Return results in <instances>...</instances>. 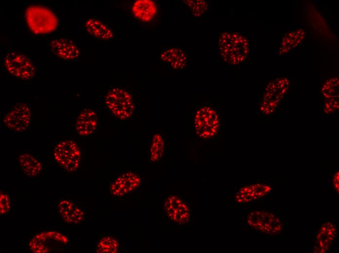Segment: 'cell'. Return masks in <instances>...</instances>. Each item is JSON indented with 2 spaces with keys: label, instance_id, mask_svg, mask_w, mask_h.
<instances>
[{
  "label": "cell",
  "instance_id": "30bf717a",
  "mask_svg": "<svg viewBox=\"0 0 339 253\" xmlns=\"http://www.w3.org/2000/svg\"><path fill=\"white\" fill-rule=\"evenodd\" d=\"M67 237L63 234L54 231H48L36 234L30 240L28 247L34 253H48L51 251V243H68Z\"/></svg>",
  "mask_w": 339,
  "mask_h": 253
},
{
  "label": "cell",
  "instance_id": "d6986e66",
  "mask_svg": "<svg viewBox=\"0 0 339 253\" xmlns=\"http://www.w3.org/2000/svg\"><path fill=\"white\" fill-rule=\"evenodd\" d=\"M85 27L89 34L96 38L109 40L113 37L112 30L99 19L92 18L87 19Z\"/></svg>",
  "mask_w": 339,
  "mask_h": 253
},
{
  "label": "cell",
  "instance_id": "44dd1931",
  "mask_svg": "<svg viewBox=\"0 0 339 253\" xmlns=\"http://www.w3.org/2000/svg\"><path fill=\"white\" fill-rule=\"evenodd\" d=\"M304 35V31L301 29L295 30L286 35L282 40L279 54H284L297 46L303 39Z\"/></svg>",
  "mask_w": 339,
  "mask_h": 253
},
{
  "label": "cell",
  "instance_id": "7402d4cb",
  "mask_svg": "<svg viewBox=\"0 0 339 253\" xmlns=\"http://www.w3.org/2000/svg\"><path fill=\"white\" fill-rule=\"evenodd\" d=\"M165 143L162 136L155 133L152 137L150 145V160L152 163L157 162L162 158L164 152Z\"/></svg>",
  "mask_w": 339,
  "mask_h": 253
},
{
  "label": "cell",
  "instance_id": "7c38bea8",
  "mask_svg": "<svg viewBox=\"0 0 339 253\" xmlns=\"http://www.w3.org/2000/svg\"><path fill=\"white\" fill-rule=\"evenodd\" d=\"M141 183L140 177L132 172L120 174L111 183L110 193L115 196H120L131 193L136 189Z\"/></svg>",
  "mask_w": 339,
  "mask_h": 253
},
{
  "label": "cell",
  "instance_id": "4fadbf2b",
  "mask_svg": "<svg viewBox=\"0 0 339 253\" xmlns=\"http://www.w3.org/2000/svg\"><path fill=\"white\" fill-rule=\"evenodd\" d=\"M62 219L69 224H80L84 217V212L81 207L68 198L59 200L56 205Z\"/></svg>",
  "mask_w": 339,
  "mask_h": 253
},
{
  "label": "cell",
  "instance_id": "5bb4252c",
  "mask_svg": "<svg viewBox=\"0 0 339 253\" xmlns=\"http://www.w3.org/2000/svg\"><path fill=\"white\" fill-rule=\"evenodd\" d=\"M50 48L55 55L66 60L75 59L80 54L79 50L75 43L67 38L53 40L50 43Z\"/></svg>",
  "mask_w": 339,
  "mask_h": 253
},
{
  "label": "cell",
  "instance_id": "7a4b0ae2",
  "mask_svg": "<svg viewBox=\"0 0 339 253\" xmlns=\"http://www.w3.org/2000/svg\"><path fill=\"white\" fill-rule=\"evenodd\" d=\"M105 104L111 114L120 120L130 119L133 114L132 96L127 89L120 86L111 88L106 95Z\"/></svg>",
  "mask_w": 339,
  "mask_h": 253
},
{
  "label": "cell",
  "instance_id": "ffe728a7",
  "mask_svg": "<svg viewBox=\"0 0 339 253\" xmlns=\"http://www.w3.org/2000/svg\"><path fill=\"white\" fill-rule=\"evenodd\" d=\"M18 163L23 173L30 177H35L41 172L43 165L39 160L30 153L21 154Z\"/></svg>",
  "mask_w": 339,
  "mask_h": 253
},
{
  "label": "cell",
  "instance_id": "2e32d148",
  "mask_svg": "<svg viewBox=\"0 0 339 253\" xmlns=\"http://www.w3.org/2000/svg\"><path fill=\"white\" fill-rule=\"evenodd\" d=\"M337 235V229L332 223L327 222L324 223L320 227V230L316 236L317 245L315 251L318 253H325L327 252L332 243L335 240Z\"/></svg>",
  "mask_w": 339,
  "mask_h": 253
},
{
  "label": "cell",
  "instance_id": "52a82bcc",
  "mask_svg": "<svg viewBox=\"0 0 339 253\" xmlns=\"http://www.w3.org/2000/svg\"><path fill=\"white\" fill-rule=\"evenodd\" d=\"M247 223L254 229L269 235H277L283 230L280 219L271 212L256 210L247 216Z\"/></svg>",
  "mask_w": 339,
  "mask_h": 253
},
{
  "label": "cell",
  "instance_id": "8fae6325",
  "mask_svg": "<svg viewBox=\"0 0 339 253\" xmlns=\"http://www.w3.org/2000/svg\"><path fill=\"white\" fill-rule=\"evenodd\" d=\"M99 127L98 114L94 109H82L75 123V129L80 137H87L95 133Z\"/></svg>",
  "mask_w": 339,
  "mask_h": 253
},
{
  "label": "cell",
  "instance_id": "e0dca14e",
  "mask_svg": "<svg viewBox=\"0 0 339 253\" xmlns=\"http://www.w3.org/2000/svg\"><path fill=\"white\" fill-rule=\"evenodd\" d=\"M160 57L162 61L169 64L174 70H183L187 66V54L180 47L166 49L162 53Z\"/></svg>",
  "mask_w": 339,
  "mask_h": 253
},
{
  "label": "cell",
  "instance_id": "4316f807",
  "mask_svg": "<svg viewBox=\"0 0 339 253\" xmlns=\"http://www.w3.org/2000/svg\"><path fill=\"white\" fill-rule=\"evenodd\" d=\"M339 172H337L334 176L332 183L334 189L336 190V192L339 193Z\"/></svg>",
  "mask_w": 339,
  "mask_h": 253
},
{
  "label": "cell",
  "instance_id": "9c48e42d",
  "mask_svg": "<svg viewBox=\"0 0 339 253\" xmlns=\"http://www.w3.org/2000/svg\"><path fill=\"white\" fill-rule=\"evenodd\" d=\"M164 208L167 216L178 224H185L189 221L190 211L187 204L176 195L166 198Z\"/></svg>",
  "mask_w": 339,
  "mask_h": 253
},
{
  "label": "cell",
  "instance_id": "d4e9b609",
  "mask_svg": "<svg viewBox=\"0 0 339 253\" xmlns=\"http://www.w3.org/2000/svg\"><path fill=\"white\" fill-rule=\"evenodd\" d=\"M336 78H331L329 79L326 83H325L323 88L322 92L324 93V96L330 98L331 99V97L335 96V93H337V89L339 85V80H337L335 84L334 82Z\"/></svg>",
  "mask_w": 339,
  "mask_h": 253
},
{
  "label": "cell",
  "instance_id": "5b68a950",
  "mask_svg": "<svg viewBox=\"0 0 339 253\" xmlns=\"http://www.w3.org/2000/svg\"><path fill=\"white\" fill-rule=\"evenodd\" d=\"M54 156L56 163L65 171L73 172L79 166L81 151L78 145L74 141L62 140L56 144Z\"/></svg>",
  "mask_w": 339,
  "mask_h": 253
},
{
  "label": "cell",
  "instance_id": "9a60e30c",
  "mask_svg": "<svg viewBox=\"0 0 339 253\" xmlns=\"http://www.w3.org/2000/svg\"><path fill=\"white\" fill-rule=\"evenodd\" d=\"M271 187L267 185L256 183L241 187L235 196V200L240 203L251 202L268 194Z\"/></svg>",
  "mask_w": 339,
  "mask_h": 253
},
{
  "label": "cell",
  "instance_id": "6da1fadb",
  "mask_svg": "<svg viewBox=\"0 0 339 253\" xmlns=\"http://www.w3.org/2000/svg\"><path fill=\"white\" fill-rule=\"evenodd\" d=\"M219 52L223 60L232 65L243 62L249 52L248 40L237 32L223 33L219 39Z\"/></svg>",
  "mask_w": 339,
  "mask_h": 253
},
{
  "label": "cell",
  "instance_id": "ac0fdd59",
  "mask_svg": "<svg viewBox=\"0 0 339 253\" xmlns=\"http://www.w3.org/2000/svg\"><path fill=\"white\" fill-rule=\"evenodd\" d=\"M157 6L151 0H137L132 6V11L135 18L144 22H149L157 13Z\"/></svg>",
  "mask_w": 339,
  "mask_h": 253
},
{
  "label": "cell",
  "instance_id": "cb8c5ba5",
  "mask_svg": "<svg viewBox=\"0 0 339 253\" xmlns=\"http://www.w3.org/2000/svg\"><path fill=\"white\" fill-rule=\"evenodd\" d=\"M184 1L196 17L203 15L208 8L207 2L205 0H184Z\"/></svg>",
  "mask_w": 339,
  "mask_h": 253
},
{
  "label": "cell",
  "instance_id": "8992f818",
  "mask_svg": "<svg viewBox=\"0 0 339 253\" xmlns=\"http://www.w3.org/2000/svg\"><path fill=\"white\" fill-rule=\"evenodd\" d=\"M4 65L11 75L23 80H30L35 76V67L25 55L16 51H9L5 55Z\"/></svg>",
  "mask_w": 339,
  "mask_h": 253
},
{
  "label": "cell",
  "instance_id": "603a6c76",
  "mask_svg": "<svg viewBox=\"0 0 339 253\" xmlns=\"http://www.w3.org/2000/svg\"><path fill=\"white\" fill-rule=\"evenodd\" d=\"M118 243L114 238L104 236L97 242L95 252L101 253H114L118 251Z\"/></svg>",
  "mask_w": 339,
  "mask_h": 253
},
{
  "label": "cell",
  "instance_id": "484cf974",
  "mask_svg": "<svg viewBox=\"0 0 339 253\" xmlns=\"http://www.w3.org/2000/svg\"><path fill=\"white\" fill-rule=\"evenodd\" d=\"M12 210V203L9 196L0 193V213L2 216L8 215Z\"/></svg>",
  "mask_w": 339,
  "mask_h": 253
},
{
  "label": "cell",
  "instance_id": "3957f363",
  "mask_svg": "<svg viewBox=\"0 0 339 253\" xmlns=\"http://www.w3.org/2000/svg\"><path fill=\"white\" fill-rule=\"evenodd\" d=\"M25 17L31 31L36 34H43L55 30L58 25L56 15L49 8L37 5L29 6Z\"/></svg>",
  "mask_w": 339,
  "mask_h": 253
},
{
  "label": "cell",
  "instance_id": "ba28073f",
  "mask_svg": "<svg viewBox=\"0 0 339 253\" xmlns=\"http://www.w3.org/2000/svg\"><path fill=\"white\" fill-rule=\"evenodd\" d=\"M31 122V112L28 105L19 103L6 113L3 117L4 126L15 132L25 131Z\"/></svg>",
  "mask_w": 339,
  "mask_h": 253
},
{
  "label": "cell",
  "instance_id": "277c9868",
  "mask_svg": "<svg viewBox=\"0 0 339 253\" xmlns=\"http://www.w3.org/2000/svg\"><path fill=\"white\" fill-rule=\"evenodd\" d=\"M194 126L196 135L200 138L208 139L214 137L220 127L217 112L209 106H202L195 113Z\"/></svg>",
  "mask_w": 339,
  "mask_h": 253
}]
</instances>
